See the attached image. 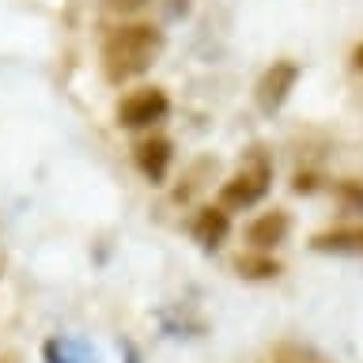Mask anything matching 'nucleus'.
Masks as SVG:
<instances>
[{
    "label": "nucleus",
    "mask_w": 363,
    "mask_h": 363,
    "mask_svg": "<svg viewBox=\"0 0 363 363\" xmlns=\"http://www.w3.org/2000/svg\"><path fill=\"white\" fill-rule=\"evenodd\" d=\"M163 30L155 23H140V19H129V23H118V27L106 30V38L99 45V61H102V76L110 84H125V79H136L144 76L147 68L159 61L163 53Z\"/></svg>",
    "instance_id": "obj_1"
},
{
    "label": "nucleus",
    "mask_w": 363,
    "mask_h": 363,
    "mask_svg": "<svg viewBox=\"0 0 363 363\" xmlns=\"http://www.w3.org/2000/svg\"><path fill=\"white\" fill-rule=\"evenodd\" d=\"M272 170H277L272 155L261 144H254L242 155V163H238L235 174H227L220 182L216 204H223L227 212H250V208H257V204L269 197V189H272Z\"/></svg>",
    "instance_id": "obj_2"
},
{
    "label": "nucleus",
    "mask_w": 363,
    "mask_h": 363,
    "mask_svg": "<svg viewBox=\"0 0 363 363\" xmlns=\"http://www.w3.org/2000/svg\"><path fill=\"white\" fill-rule=\"evenodd\" d=\"M170 113V95L163 87H133L129 95L118 99L113 106V121L125 133H152L159 121Z\"/></svg>",
    "instance_id": "obj_3"
},
{
    "label": "nucleus",
    "mask_w": 363,
    "mask_h": 363,
    "mask_svg": "<svg viewBox=\"0 0 363 363\" xmlns=\"http://www.w3.org/2000/svg\"><path fill=\"white\" fill-rule=\"evenodd\" d=\"M299 76H303V68L291 61V57H280V61H272L265 72L257 76V84H254V102H257V110L261 113H277L284 110V102L291 99V91L295 84H299Z\"/></svg>",
    "instance_id": "obj_4"
},
{
    "label": "nucleus",
    "mask_w": 363,
    "mask_h": 363,
    "mask_svg": "<svg viewBox=\"0 0 363 363\" xmlns=\"http://www.w3.org/2000/svg\"><path fill=\"white\" fill-rule=\"evenodd\" d=\"M133 163L144 174L147 186H167L170 167H174V140L163 133H144L133 144Z\"/></svg>",
    "instance_id": "obj_5"
},
{
    "label": "nucleus",
    "mask_w": 363,
    "mask_h": 363,
    "mask_svg": "<svg viewBox=\"0 0 363 363\" xmlns=\"http://www.w3.org/2000/svg\"><path fill=\"white\" fill-rule=\"evenodd\" d=\"M288 235H291V212L272 204V208L257 212L246 223V250H265V254H272V250H280L288 242Z\"/></svg>",
    "instance_id": "obj_6"
},
{
    "label": "nucleus",
    "mask_w": 363,
    "mask_h": 363,
    "mask_svg": "<svg viewBox=\"0 0 363 363\" xmlns=\"http://www.w3.org/2000/svg\"><path fill=\"white\" fill-rule=\"evenodd\" d=\"M189 235L201 250H220L227 238H231V212H227L223 204H201V208L193 212Z\"/></svg>",
    "instance_id": "obj_7"
},
{
    "label": "nucleus",
    "mask_w": 363,
    "mask_h": 363,
    "mask_svg": "<svg viewBox=\"0 0 363 363\" xmlns=\"http://www.w3.org/2000/svg\"><path fill=\"white\" fill-rule=\"evenodd\" d=\"M231 269H235V277H242V280H254V284L277 280L280 272H284L280 257H277V254H265V250H242V254H235Z\"/></svg>",
    "instance_id": "obj_8"
},
{
    "label": "nucleus",
    "mask_w": 363,
    "mask_h": 363,
    "mask_svg": "<svg viewBox=\"0 0 363 363\" xmlns=\"http://www.w3.org/2000/svg\"><path fill=\"white\" fill-rule=\"evenodd\" d=\"M212 174H216V159L212 155H197L186 170H182V178L174 186V201L186 204V201L197 197V193H204V189H208V182H212Z\"/></svg>",
    "instance_id": "obj_9"
},
{
    "label": "nucleus",
    "mask_w": 363,
    "mask_h": 363,
    "mask_svg": "<svg viewBox=\"0 0 363 363\" xmlns=\"http://www.w3.org/2000/svg\"><path fill=\"white\" fill-rule=\"evenodd\" d=\"M311 250H318V254H363V227H333V231H318L311 238Z\"/></svg>",
    "instance_id": "obj_10"
},
{
    "label": "nucleus",
    "mask_w": 363,
    "mask_h": 363,
    "mask_svg": "<svg viewBox=\"0 0 363 363\" xmlns=\"http://www.w3.org/2000/svg\"><path fill=\"white\" fill-rule=\"evenodd\" d=\"M333 201L340 204V212H363V182L359 178L333 182Z\"/></svg>",
    "instance_id": "obj_11"
},
{
    "label": "nucleus",
    "mask_w": 363,
    "mask_h": 363,
    "mask_svg": "<svg viewBox=\"0 0 363 363\" xmlns=\"http://www.w3.org/2000/svg\"><path fill=\"white\" fill-rule=\"evenodd\" d=\"M277 363H333L311 345H280L277 348Z\"/></svg>",
    "instance_id": "obj_12"
},
{
    "label": "nucleus",
    "mask_w": 363,
    "mask_h": 363,
    "mask_svg": "<svg viewBox=\"0 0 363 363\" xmlns=\"http://www.w3.org/2000/svg\"><path fill=\"white\" fill-rule=\"evenodd\" d=\"M152 4V0H102V11L106 16H118V19H133Z\"/></svg>",
    "instance_id": "obj_13"
},
{
    "label": "nucleus",
    "mask_w": 363,
    "mask_h": 363,
    "mask_svg": "<svg viewBox=\"0 0 363 363\" xmlns=\"http://www.w3.org/2000/svg\"><path fill=\"white\" fill-rule=\"evenodd\" d=\"M322 189V174H314V170H295L291 174V193H299V197H311V193Z\"/></svg>",
    "instance_id": "obj_14"
},
{
    "label": "nucleus",
    "mask_w": 363,
    "mask_h": 363,
    "mask_svg": "<svg viewBox=\"0 0 363 363\" xmlns=\"http://www.w3.org/2000/svg\"><path fill=\"white\" fill-rule=\"evenodd\" d=\"M352 68H356V72H363V42L352 50Z\"/></svg>",
    "instance_id": "obj_15"
}]
</instances>
